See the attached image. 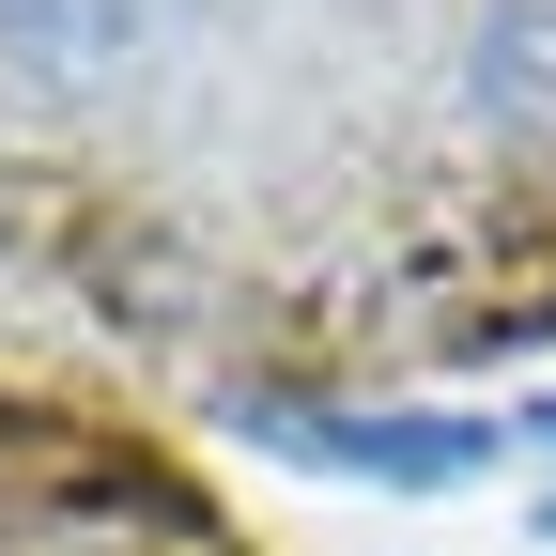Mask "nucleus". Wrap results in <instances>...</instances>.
<instances>
[{"label": "nucleus", "mask_w": 556, "mask_h": 556, "mask_svg": "<svg viewBox=\"0 0 556 556\" xmlns=\"http://www.w3.org/2000/svg\"><path fill=\"white\" fill-rule=\"evenodd\" d=\"M186 31V0H0V62L16 78H124Z\"/></svg>", "instance_id": "nucleus-1"}, {"label": "nucleus", "mask_w": 556, "mask_h": 556, "mask_svg": "<svg viewBox=\"0 0 556 556\" xmlns=\"http://www.w3.org/2000/svg\"><path fill=\"white\" fill-rule=\"evenodd\" d=\"M464 109L510 139V155H556V0H479L464 31Z\"/></svg>", "instance_id": "nucleus-2"}, {"label": "nucleus", "mask_w": 556, "mask_h": 556, "mask_svg": "<svg viewBox=\"0 0 556 556\" xmlns=\"http://www.w3.org/2000/svg\"><path fill=\"white\" fill-rule=\"evenodd\" d=\"M278 433H294L309 464H340V479H402V495L495 464V417H278Z\"/></svg>", "instance_id": "nucleus-3"}]
</instances>
